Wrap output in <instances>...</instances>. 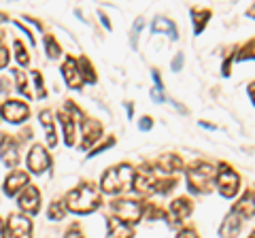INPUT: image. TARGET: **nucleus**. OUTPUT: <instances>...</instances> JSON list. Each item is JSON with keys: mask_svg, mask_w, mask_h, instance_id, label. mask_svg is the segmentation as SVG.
I'll use <instances>...</instances> for the list:
<instances>
[{"mask_svg": "<svg viewBox=\"0 0 255 238\" xmlns=\"http://www.w3.org/2000/svg\"><path fill=\"white\" fill-rule=\"evenodd\" d=\"M217 179V168L211 162L198 160L187 168V185L194 194H209L213 192V183Z\"/></svg>", "mask_w": 255, "mask_h": 238, "instance_id": "nucleus-1", "label": "nucleus"}, {"mask_svg": "<svg viewBox=\"0 0 255 238\" xmlns=\"http://www.w3.org/2000/svg\"><path fill=\"white\" fill-rule=\"evenodd\" d=\"M134 177L136 172L132 170L130 164H119L115 168H109L100 181V187L105 194H122L126 189L134 187Z\"/></svg>", "mask_w": 255, "mask_h": 238, "instance_id": "nucleus-2", "label": "nucleus"}, {"mask_svg": "<svg viewBox=\"0 0 255 238\" xmlns=\"http://www.w3.org/2000/svg\"><path fill=\"white\" fill-rule=\"evenodd\" d=\"M98 204H100L98 189L94 185H87V183L73 189V192L66 196V206L73 213H92L98 209Z\"/></svg>", "mask_w": 255, "mask_h": 238, "instance_id": "nucleus-3", "label": "nucleus"}, {"mask_svg": "<svg viewBox=\"0 0 255 238\" xmlns=\"http://www.w3.org/2000/svg\"><path fill=\"white\" fill-rule=\"evenodd\" d=\"M215 185H217L219 194L223 198H234L238 194V189H241V177H238V172L230 164L221 162L217 166V179H215Z\"/></svg>", "mask_w": 255, "mask_h": 238, "instance_id": "nucleus-4", "label": "nucleus"}, {"mask_svg": "<svg viewBox=\"0 0 255 238\" xmlns=\"http://www.w3.org/2000/svg\"><path fill=\"white\" fill-rule=\"evenodd\" d=\"M111 213L115 215V219L124 221V224H138L142 213V204L136 200H128V198H122V200H115L111 202Z\"/></svg>", "mask_w": 255, "mask_h": 238, "instance_id": "nucleus-5", "label": "nucleus"}, {"mask_svg": "<svg viewBox=\"0 0 255 238\" xmlns=\"http://www.w3.org/2000/svg\"><path fill=\"white\" fill-rule=\"evenodd\" d=\"M49 166H51V157L43 149V145H34L30 149V153H28V168H30V172L43 174Z\"/></svg>", "mask_w": 255, "mask_h": 238, "instance_id": "nucleus-6", "label": "nucleus"}, {"mask_svg": "<svg viewBox=\"0 0 255 238\" xmlns=\"http://www.w3.org/2000/svg\"><path fill=\"white\" fill-rule=\"evenodd\" d=\"M28 115H30L28 105H23V102H19V100H6L2 105V117L6 119V121H11V123L26 121Z\"/></svg>", "mask_w": 255, "mask_h": 238, "instance_id": "nucleus-7", "label": "nucleus"}, {"mask_svg": "<svg viewBox=\"0 0 255 238\" xmlns=\"http://www.w3.org/2000/svg\"><path fill=\"white\" fill-rule=\"evenodd\" d=\"M9 238H32V221L26 215H9Z\"/></svg>", "mask_w": 255, "mask_h": 238, "instance_id": "nucleus-8", "label": "nucleus"}, {"mask_svg": "<svg viewBox=\"0 0 255 238\" xmlns=\"http://www.w3.org/2000/svg\"><path fill=\"white\" fill-rule=\"evenodd\" d=\"M232 211L243 221L255 217V192H253V189H247V192H243V196L238 198L236 204L232 206Z\"/></svg>", "mask_w": 255, "mask_h": 238, "instance_id": "nucleus-9", "label": "nucleus"}, {"mask_svg": "<svg viewBox=\"0 0 255 238\" xmlns=\"http://www.w3.org/2000/svg\"><path fill=\"white\" fill-rule=\"evenodd\" d=\"M168 219L172 221V224H177V221H183L185 217H189L191 213H194V202L189 200V198H174V200L170 202L168 206Z\"/></svg>", "mask_w": 255, "mask_h": 238, "instance_id": "nucleus-10", "label": "nucleus"}, {"mask_svg": "<svg viewBox=\"0 0 255 238\" xmlns=\"http://www.w3.org/2000/svg\"><path fill=\"white\" fill-rule=\"evenodd\" d=\"M62 75L70 90H79V87L83 85V75H81V70H79V62L75 58H66V62H64V66H62Z\"/></svg>", "mask_w": 255, "mask_h": 238, "instance_id": "nucleus-11", "label": "nucleus"}, {"mask_svg": "<svg viewBox=\"0 0 255 238\" xmlns=\"http://www.w3.org/2000/svg\"><path fill=\"white\" fill-rule=\"evenodd\" d=\"M0 155L6 166H15L19 162V151H17V142L13 140V136L0 134Z\"/></svg>", "mask_w": 255, "mask_h": 238, "instance_id": "nucleus-12", "label": "nucleus"}, {"mask_svg": "<svg viewBox=\"0 0 255 238\" xmlns=\"http://www.w3.org/2000/svg\"><path fill=\"white\" fill-rule=\"evenodd\" d=\"M38 206H41V194H38L36 187L28 185L19 196V209L30 213V215H34V213L38 211Z\"/></svg>", "mask_w": 255, "mask_h": 238, "instance_id": "nucleus-13", "label": "nucleus"}, {"mask_svg": "<svg viewBox=\"0 0 255 238\" xmlns=\"http://www.w3.org/2000/svg\"><path fill=\"white\" fill-rule=\"evenodd\" d=\"M243 232V219L236 215L234 211H230V215H226L223 224L219 228V236L221 238H238V234Z\"/></svg>", "mask_w": 255, "mask_h": 238, "instance_id": "nucleus-14", "label": "nucleus"}, {"mask_svg": "<svg viewBox=\"0 0 255 238\" xmlns=\"http://www.w3.org/2000/svg\"><path fill=\"white\" fill-rule=\"evenodd\" d=\"M26 187H28V172H21V170L9 172V177L4 181V194L6 196H13V194H17L19 189H26Z\"/></svg>", "mask_w": 255, "mask_h": 238, "instance_id": "nucleus-15", "label": "nucleus"}, {"mask_svg": "<svg viewBox=\"0 0 255 238\" xmlns=\"http://www.w3.org/2000/svg\"><path fill=\"white\" fill-rule=\"evenodd\" d=\"M75 113L66 107V111L60 113V123L64 128V138H66V145H73L75 142V130H77V121H75Z\"/></svg>", "mask_w": 255, "mask_h": 238, "instance_id": "nucleus-16", "label": "nucleus"}, {"mask_svg": "<svg viewBox=\"0 0 255 238\" xmlns=\"http://www.w3.org/2000/svg\"><path fill=\"white\" fill-rule=\"evenodd\" d=\"M81 128H83V142H81V147L87 149V147L92 145V142H96V140L100 138L102 128H100L98 121H92V119H83V121H81Z\"/></svg>", "mask_w": 255, "mask_h": 238, "instance_id": "nucleus-17", "label": "nucleus"}, {"mask_svg": "<svg viewBox=\"0 0 255 238\" xmlns=\"http://www.w3.org/2000/svg\"><path fill=\"white\" fill-rule=\"evenodd\" d=\"M157 168L162 170L164 174H170V177H174V172H179L183 168V160L181 155H174V153H166L159 157V164Z\"/></svg>", "mask_w": 255, "mask_h": 238, "instance_id": "nucleus-18", "label": "nucleus"}, {"mask_svg": "<svg viewBox=\"0 0 255 238\" xmlns=\"http://www.w3.org/2000/svg\"><path fill=\"white\" fill-rule=\"evenodd\" d=\"M132 236H134V232L128 224H124V221H119V219L109 221V238H132Z\"/></svg>", "mask_w": 255, "mask_h": 238, "instance_id": "nucleus-19", "label": "nucleus"}, {"mask_svg": "<svg viewBox=\"0 0 255 238\" xmlns=\"http://www.w3.org/2000/svg\"><path fill=\"white\" fill-rule=\"evenodd\" d=\"M153 30H155V32H162V34H168L172 41H177V38H179L177 26H174L170 19H166V17H157V19L153 21Z\"/></svg>", "mask_w": 255, "mask_h": 238, "instance_id": "nucleus-20", "label": "nucleus"}, {"mask_svg": "<svg viewBox=\"0 0 255 238\" xmlns=\"http://www.w3.org/2000/svg\"><path fill=\"white\" fill-rule=\"evenodd\" d=\"M191 15H194V32L200 34L202 30L206 28L209 19H211V11L209 9H194V11H191Z\"/></svg>", "mask_w": 255, "mask_h": 238, "instance_id": "nucleus-21", "label": "nucleus"}, {"mask_svg": "<svg viewBox=\"0 0 255 238\" xmlns=\"http://www.w3.org/2000/svg\"><path fill=\"white\" fill-rule=\"evenodd\" d=\"M41 123L45 125V130H47V145L53 147L55 145V132H53V119H51V113L49 111H43L41 115Z\"/></svg>", "mask_w": 255, "mask_h": 238, "instance_id": "nucleus-22", "label": "nucleus"}, {"mask_svg": "<svg viewBox=\"0 0 255 238\" xmlns=\"http://www.w3.org/2000/svg\"><path fill=\"white\" fill-rule=\"evenodd\" d=\"M79 70H81V75H83V81H87V83H94L96 81V73L92 70L90 60H87V58L79 60Z\"/></svg>", "mask_w": 255, "mask_h": 238, "instance_id": "nucleus-23", "label": "nucleus"}, {"mask_svg": "<svg viewBox=\"0 0 255 238\" xmlns=\"http://www.w3.org/2000/svg\"><path fill=\"white\" fill-rule=\"evenodd\" d=\"M47 215H49V219H55V221H60V219H64V215H66V209H64V204L62 202H51V206H49V211H47Z\"/></svg>", "mask_w": 255, "mask_h": 238, "instance_id": "nucleus-24", "label": "nucleus"}, {"mask_svg": "<svg viewBox=\"0 0 255 238\" xmlns=\"http://www.w3.org/2000/svg\"><path fill=\"white\" fill-rule=\"evenodd\" d=\"M236 60H255V38L247 43L245 47H241V53L236 55Z\"/></svg>", "mask_w": 255, "mask_h": 238, "instance_id": "nucleus-25", "label": "nucleus"}, {"mask_svg": "<svg viewBox=\"0 0 255 238\" xmlns=\"http://www.w3.org/2000/svg\"><path fill=\"white\" fill-rule=\"evenodd\" d=\"M15 81H17V90H19V94H23V96H30L28 79H26V75H23L21 70H15Z\"/></svg>", "mask_w": 255, "mask_h": 238, "instance_id": "nucleus-26", "label": "nucleus"}, {"mask_svg": "<svg viewBox=\"0 0 255 238\" xmlns=\"http://www.w3.org/2000/svg\"><path fill=\"white\" fill-rule=\"evenodd\" d=\"M15 53H17V60H19V64H21V66L30 62V55H28L26 49H23V43H21V41H15Z\"/></svg>", "mask_w": 255, "mask_h": 238, "instance_id": "nucleus-27", "label": "nucleus"}, {"mask_svg": "<svg viewBox=\"0 0 255 238\" xmlns=\"http://www.w3.org/2000/svg\"><path fill=\"white\" fill-rule=\"evenodd\" d=\"M45 45H47V53H49V58H58V55H60V47H58V43H55V38L47 36Z\"/></svg>", "mask_w": 255, "mask_h": 238, "instance_id": "nucleus-28", "label": "nucleus"}, {"mask_svg": "<svg viewBox=\"0 0 255 238\" xmlns=\"http://www.w3.org/2000/svg\"><path fill=\"white\" fill-rule=\"evenodd\" d=\"M32 79H34V83H36V90H38V96H45V87H43V77L41 73H32Z\"/></svg>", "mask_w": 255, "mask_h": 238, "instance_id": "nucleus-29", "label": "nucleus"}, {"mask_svg": "<svg viewBox=\"0 0 255 238\" xmlns=\"http://www.w3.org/2000/svg\"><path fill=\"white\" fill-rule=\"evenodd\" d=\"M4 66H9V49H6V47H0V70Z\"/></svg>", "mask_w": 255, "mask_h": 238, "instance_id": "nucleus-30", "label": "nucleus"}, {"mask_svg": "<svg viewBox=\"0 0 255 238\" xmlns=\"http://www.w3.org/2000/svg\"><path fill=\"white\" fill-rule=\"evenodd\" d=\"M177 238H200V236H198L196 230H191V228H183L181 232L177 234Z\"/></svg>", "mask_w": 255, "mask_h": 238, "instance_id": "nucleus-31", "label": "nucleus"}, {"mask_svg": "<svg viewBox=\"0 0 255 238\" xmlns=\"http://www.w3.org/2000/svg\"><path fill=\"white\" fill-rule=\"evenodd\" d=\"M113 142H115V138H107L105 142H100V145H98V147H94V149H92V155H96V153H100V151H102V149H107V147H111V145H113Z\"/></svg>", "mask_w": 255, "mask_h": 238, "instance_id": "nucleus-32", "label": "nucleus"}, {"mask_svg": "<svg viewBox=\"0 0 255 238\" xmlns=\"http://www.w3.org/2000/svg\"><path fill=\"white\" fill-rule=\"evenodd\" d=\"M66 238H85V236L81 234V230H79V228H70L68 234H66Z\"/></svg>", "mask_w": 255, "mask_h": 238, "instance_id": "nucleus-33", "label": "nucleus"}, {"mask_svg": "<svg viewBox=\"0 0 255 238\" xmlns=\"http://www.w3.org/2000/svg\"><path fill=\"white\" fill-rule=\"evenodd\" d=\"M151 121H153V119H151V117H142V119H140V130H149L151 125H153Z\"/></svg>", "mask_w": 255, "mask_h": 238, "instance_id": "nucleus-34", "label": "nucleus"}, {"mask_svg": "<svg viewBox=\"0 0 255 238\" xmlns=\"http://www.w3.org/2000/svg\"><path fill=\"white\" fill-rule=\"evenodd\" d=\"M181 66H183V55L179 53V55H177V58H174V60H172V70H179Z\"/></svg>", "mask_w": 255, "mask_h": 238, "instance_id": "nucleus-35", "label": "nucleus"}, {"mask_svg": "<svg viewBox=\"0 0 255 238\" xmlns=\"http://www.w3.org/2000/svg\"><path fill=\"white\" fill-rule=\"evenodd\" d=\"M151 96H153L157 102H164V94L159 92V87H153V92H151Z\"/></svg>", "mask_w": 255, "mask_h": 238, "instance_id": "nucleus-36", "label": "nucleus"}, {"mask_svg": "<svg viewBox=\"0 0 255 238\" xmlns=\"http://www.w3.org/2000/svg\"><path fill=\"white\" fill-rule=\"evenodd\" d=\"M247 92H249V98H251V102L255 105V81H253V83H249V87H247Z\"/></svg>", "mask_w": 255, "mask_h": 238, "instance_id": "nucleus-37", "label": "nucleus"}, {"mask_svg": "<svg viewBox=\"0 0 255 238\" xmlns=\"http://www.w3.org/2000/svg\"><path fill=\"white\" fill-rule=\"evenodd\" d=\"M0 238H4V224H2V219H0Z\"/></svg>", "mask_w": 255, "mask_h": 238, "instance_id": "nucleus-38", "label": "nucleus"}, {"mask_svg": "<svg viewBox=\"0 0 255 238\" xmlns=\"http://www.w3.org/2000/svg\"><path fill=\"white\" fill-rule=\"evenodd\" d=\"M247 15H249V17H255V4L251 6V9H249V11H247Z\"/></svg>", "mask_w": 255, "mask_h": 238, "instance_id": "nucleus-39", "label": "nucleus"}, {"mask_svg": "<svg viewBox=\"0 0 255 238\" xmlns=\"http://www.w3.org/2000/svg\"><path fill=\"white\" fill-rule=\"evenodd\" d=\"M249 238H255V230H253V232H251V236Z\"/></svg>", "mask_w": 255, "mask_h": 238, "instance_id": "nucleus-40", "label": "nucleus"}, {"mask_svg": "<svg viewBox=\"0 0 255 238\" xmlns=\"http://www.w3.org/2000/svg\"><path fill=\"white\" fill-rule=\"evenodd\" d=\"M0 115H2V109H0Z\"/></svg>", "mask_w": 255, "mask_h": 238, "instance_id": "nucleus-41", "label": "nucleus"}]
</instances>
